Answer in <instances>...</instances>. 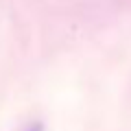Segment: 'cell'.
I'll return each instance as SVG.
<instances>
[{
  "mask_svg": "<svg viewBox=\"0 0 131 131\" xmlns=\"http://www.w3.org/2000/svg\"><path fill=\"white\" fill-rule=\"evenodd\" d=\"M20 131H44V125H42L39 120H37V122H28V125L22 127Z\"/></svg>",
  "mask_w": 131,
  "mask_h": 131,
  "instance_id": "obj_1",
  "label": "cell"
}]
</instances>
